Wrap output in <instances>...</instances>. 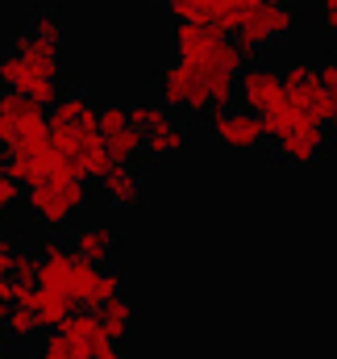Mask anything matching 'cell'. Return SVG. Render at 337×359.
<instances>
[{"mask_svg":"<svg viewBox=\"0 0 337 359\" xmlns=\"http://www.w3.org/2000/svg\"><path fill=\"white\" fill-rule=\"evenodd\" d=\"M0 147L4 155L46 147V104L17 88H0Z\"/></svg>","mask_w":337,"mask_h":359,"instance_id":"6da1fadb","label":"cell"},{"mask_svg":"<svg viewBox=\"0 0 337 359\" xmlns=\"http://www.w3.org/2000/svg\"><path fill=\"white\" fill-rule=\"evenodd\" d=\"M29 213L46 226V230H63L80 217V209L87 205V184L84 176H46L25 188Z\"/></svg>","mask_w":337,"mask_h":359,"instance_id":"7a4b0ae2","label":"cell"},{"mask_svg":"<svg viewBox=\"0 0 337 359\" xmlns=\"http://www.w3.org/2000/svg\"><path fill=\"white\" fill-rule=\"evenodd\" d=\"M155 84L163 92V104H167V109H179V113H208V109H213L204 72H200V63H192V59H175L167 72L155 76Z\"/></svg>","mask_w":337,"mask_h":359,"instance_id":"3957f363","label":"cell"},{"mask_svg":"<svg viewBox=\"0 0 337 359\" xmlns=\"http://www.w3.org/2000/svg\"><path fill=\"white\" fill-rule=\"evenodd\" d=\"M296 29V13L287 8V4H250L246 8V17H242V25L234 29V38H238V46L246 50V59H254L258 50H266L271 42H279V38H287Z\"/></svg>","mask_w":337,"mask_h":359,"instance_id":"277c9868","label":"cell"},{"mask_svg":"<svg viewBox=\"0 0 337 359\" xmlns=\"http://www.w3.org/2000/svg\"><path fill=\"white\" fill-rule=\"evenodd\" d=\"M208 138L217 147H234V151H258L266 142V130H262V117L250 109H208Z\"/></svg>","mask_w":337,"mask_h":359,"instance_id":"5b68a950","label":"cell"},{"mask_svg":"<svg viewBox=\"0 0 337 359\" xmlns=\"http://www.w3.org/2000/svg\"><path fill=\"white\" fill-rule=\"evenodd\" d=\"M0 88H17V92L42 100V104L50 109V104L63 96V80H59V76H46V72H42L38 63H29L25 55L4 50V55H0Z\"/></svg>","mask_w":337,"mask_h":359,"instance_id":"8992f818","label":"cell"},{"mask_svg":"<svg viewBox=\"0 0 337 359\" xmlns=\"http://www.w3.org/2000/svg\"><path fill=\"white\" fill-rule=\"evenodd\" d=\"M329 151V134H325V121H313V117H300L287 134L275 138V155L292 168H313L321 163V155Z\"/></svg>","mask_w":337,"mask_h":359,"instance_id":"52a82bcc","label":"cell"},{"mask_svg":"<svg viewBox=\"0 0 337 359\" xmlns=\"http://www.w3.org/2000/svg\"><path fill=\"white\" fill-rule=\"evenodd\" d=\"M279 76H283V92H287V96L313 117V121H329V113H334V96L321 88L313 63H292V67L279 72Z\"/></svg>","mask_w":337,"mask_h":359,"instance_id":"ba28073f","label":"cell"},{"mask_svg":"<svg viewBox=\"0 0 337 359\" xmlns=\"http://www.w3.org/2000/svg\"><path fill=\"white\" fill-rule=\"evenodd\" d=\"M279 96H283V76H279L271 63H250V59H246V67L238 72V100H242V109L262 113V109H271Z\"/></svg>","mask_w":337,"mask_h":359,"instance_id":"9c48e42d","label":"cell"},{"mask_svg":"<svg viewBox=\"0 0 337 359\" xmlns=\"http://www.w3.org/2000/svg\"><path fill=\"white\" fill-rule=\"evenodd\" d=\"M221 38H225V34H217L208 21H175V29H171L175 55H179V59H192V63H204Z\"/></svg>","mask_w":337,"mask_h":359,"instance_id":"30bf717a","label":"cell"},{"mask_svg":"<svg viewBox=\"0 0 337 359\" xmlns=\"http://www.w3.org/2000/svg\"><path fill=\"white\" fill-rule=\"evenodd\" d=\"M100 188H104V196H108L113 205L129 209V205H142V196H146V176L134 172V163H108V172L100 176Z\"/></svg>","mask_w":337,"mask_h":359,"instance_id":"8fae6325","label":"cell"},{"mask_svg":"<svg viewBox=\"0 0 337 359\" xmlns=\"http://www.w3.org/2000/svg\"><path fill=\"white\" fill-rule=\"evenodd\" d=\"M187 147V130L171 117V113H163L159 121H150L146 130H142V155H150V159H171L175 151H183Z\"/></svg>","mask_w":337,"mask_h":359,"instance_id":"7c38bea8","label":"cell"},{"mask_svg":"<svg viewBox=\"0 0 337 359\" xmlns=\"http://www.w3.org/2000/svg\"><path fill=\"white\" fill-rule=\"evenodd\" d=\"M4 50H17V55H25V59H29V63H38L46 76H63V50H59V42H50V38H38L34 29H21V34H13Z\"/></svg>","mask_w":337,"mask_h":359,"instance_id":"4fadbf2b","label":"cell"},{"mask_svg":"<svg viewBox=\"0 0 337 359\" xmlns=\"http://www.w3.org/2000/svg\"><path fill=\"white\" fill-rule=\"evenodd\" d=\"M113 247H117V234L104 230V226H84V230H76V238H71V255H80L87 264H108Z\"/></svg>","mask_w":337,"mask_h":359,"instance_id":"5bb4252c","label":"cell"},{"mask_svg":"<svg viewBox=\"0 0 337 359\" xmlns=\"http://www.w3.org/2000/svg\"><path fill=\"white\" fill-rule=\"evenodd\" d=\"M80 301L71 292H55V288H42L38 292V305H34V318H38V330H59L63 318L76 309Z\"/></svg>","mask_w":337,"mask_h":359,"instance_id":"9a60e30c","label":"cell"},{"mask_svg":"<svg viewBox=\"0 0 337 359\" xmlns=\"http://www.w3.org/2000/svg\"><path fill=\"white\" fill-rule=\"evenodd\" d=\"M96 318H100V330H104V339H125L129 334V326H134V305L129 301H121V292L117 297H108L104 305H96Z\"/></svg>","mask_w":337,"mask_h":359,"instance_id":"2e32d148","label":"cell"},{"mask_svg":"<svg viewBox=\"0 0 337 359\" xmlns=\"http://www.w3.org/2000/svg\"><path fill=\"white\" fill-rule=\"evenodd\" d=\"M104 151H108V159L113 163H134L138 155H142V126H121V130H113V134H104Z\"/></svg>","mask_w":337,"mask_h":359,"instance_id":"e0dca14e","label":"cell"},{"mask_svg":"<svg viewBox=\"0 0 337 359\" xmlns=\"http://www.w3.org/2000/svg\"><path fill=\"white\" fill-rule=\"evenodd\" d=\"M38 359H92V347L67 339L63 330H50V339L38 347Z\"/></svg>","mask_w":337,"mask_h":359,"instance_id":"ac0fdd59","label":"cell"},{"mask_svg":"<svg viewBox=\"0 0 337 359\" xmlns=\"http://www.w3.org/2000/svg\"><path fill=\"white\" fill-rule=\"evenodd\" d=\"M59 330H63L67 339H76V343H87V347H92V343L104 334V330H100V318H96V309H92V313L71 309V313L63 318V326H59Z\"/></svg>","mask_w":337,"mask_h":359,"instance_id":"d6986e66","label":"cell"},{"mask_svg":"<svg viewBox=\"0 0 337 359\" xmlns=\"http://www.w3.org/2000/svg\"><path fill=\"white\" fill-rule=\"evenodd\" d=\"M175 21H208L225 0H167Z\"/></svg>","mask_w":337,"mask_h":359,"instance_id":"ffe728a7","label":"cell"},{"mask_svg":"<svg viewBox=\"0 0 337 359\" xmlns=\"http://www.w3.org/2000/svg\"><path fill=\"white\" fill-rule=\"evenodd\" d=\"M29 29H34L38 38L63 42V13H59V8H38V13L29 17Z\"/></svg>","mask_w":337,"mask_h":359,"instance_id":"44dd1931","label":"cell"},{"mask_svg":"<svg viewBox=\"0 0 337 359\" xmlns=\"http://www.w3.org/2000/svg\"><path fill=\"white\" fill-rule=\"evenodd\" d=\"M96 121H100V134H113V130L129 126V113L121 104H104V109H96Z\"/></svg>","mask_w":337,"mask_h":359,"instance_id":"7402d4cb","label":"cell"},{"mask_svg":"<svg viewBox=\"0 0 337 359\" xmlns=\"http://www.w3.org/2000/svg\"><path fill=\"white\" fill-rule=\"evenodd\" d=\"M125 113H129V121H134V126H142V130H146L150 121H159V117L167 113V104H129Z\"/></svg>","mask_w":337,"mask_h":359,"instance_id":"603a6c76","label":"cell"},{"mask_svg":"<svg viewBox=\"0 0 337 359\" xmlns=\"http://www.w3.org/2000/svg\"><path fill=\"white\" fill-rule=\"evenodd\" d=\"M21 192H25V188H21L17 180L8 176V172H0V213H8V209L21 201Z\"/></svg>","mask_w":337,"mask_h":359,"instance_id":"cb8c5ba5","label":"cell"},{"mask_svg":"<svg viewBox=\"0 0 337 359\" xmlns=\"http://www.w3.org/2000/svg\"><path fill=\"white\" fill-rule=\"evenodd\" d=\"M34 268H38V255H29V251H21L17 247V255H13V280H34Z\"/></svg>","mask_w":337,"mask_h":359,"instance_id":"d4e9b609","label":"cell"},{"mask_svg":"<svg viewBox=\"0 0 337 359\" xmlns=\"http://www.w3.org/2000/svg\"><path fill=\"white\" fill-rule=\"evenodd\" d=\"M317 80H321V88L334 96V104H337V59H329V63H321L317 67Z\"/></svg>","mask_w":337,"mask_h":359,"instance_id":"484cf974","label":"cell"},{"mask_svg":"<svg viewBox=\"0 0 337 359\" xmlns=\"http://www.w3.org/2000/svg\"><path fill=\"white\" fill-rule=\"evenodd\" d=\"M92 359H121V347H117V339H96L92 343Z\"/></svg>","mask_w":337,"mask_h":359,"instance_id":"4316f807","label":"cell"},{"mask_svg":"<svg viewBox=\"0 0 337 359\" xmlns=\"http://www.w3.org/2000/svg\"><path fill=\"white\" fill-rule=\"evenodd\" d=\"M317 17L329 34H337V0H317Z\"/></svg>","mask_w":337,"mask_h":359,"instance_id":"83f0119b","label":"cell"},{"mask_svg":"<svg viewBox=\"0 0 337 359\" xmlns=\"http://www.w3.org/2000/svg\"><path fill=\"white\" fill-rule=\"evenodd\" d=\"M17 247H21L17 238H4V234H0V276L13 271V255H17Z\"/></svg>","mask_w":337,"mask_h":359,"instance_id":"f1b7e54d","label":"cell"},{"mask_svg":"<svg viewBox=\"0 0 337 359\" xmlns=\"http://www.w3.org/2000/svg\"><path fill=\"white\" fill-rule=\"evenodd\" d=\"M13 297V276H0V301H8Z\"/></svg>","mask_w":337,"mask_h":359,"instance_id":"f546056e","label":"cell"},{"mask_svg":"<svg viewBox=\"0 0 337 359\" xmlns=\"http://www.w3.org/2000/svg\"><path fill=\"white\" fill-rule=\"evenodd\" d=\"M325 126H329V134L337 138V104H334V113H329V121H325Z\"/></svg>","mask_w":337,"mask_h":359,"instance_id":"4dcf8cb0","label":"cell"},{"mask_svg":"<svg viewBox=\"0 0 337 359\" xmlns=\"http://www.w3.org/2000/svg\"><path fill=\"white\" fill-rule=\"evenodd\" d=\"M4 343H8V334H4V330H0V355H4Z\"/></svg>","mask_w":337,"mask_h":359,"instance_id":"1f68e13d","label":"cell"},{"mask_svg":"<svg viewBox=\"0 0 337 359\" xmlns=\"http://www.w3.org/2000/svg\"><path fill=\"white\" fill-rule=\"evenodd\" d=\"M262 4H287V0H262Z\"/></svg>","mask_w":337,"mask_h":359,"instance_id":"d6a6232c","label":"cell"},{"mask_svg":"<svg viewBox=\"0 0 337 359\" xmlns=\"http://www.w3.org/2000/svg\"><path fill=\"white\" fill-rule=\"evenodd\" d=\"M0 172H4V151H0Z\"/></svg>","mask_w":337,"mask_h":359,"instance_id":"836d02e7","label":"cell"},{"mask_svg":"<svg viewBox=\"0 0 337 359\" xmlns=\"http://www.w3.org/2000/svg\"><path fill=\"white\" fill-rule=\"evenodd\" d=\"M334 38H337V34H334Z\"/></svg>","mask_w":337,"mask_h":359,"instance_id":"e575fe53","label":"cell"}]
</instances>
